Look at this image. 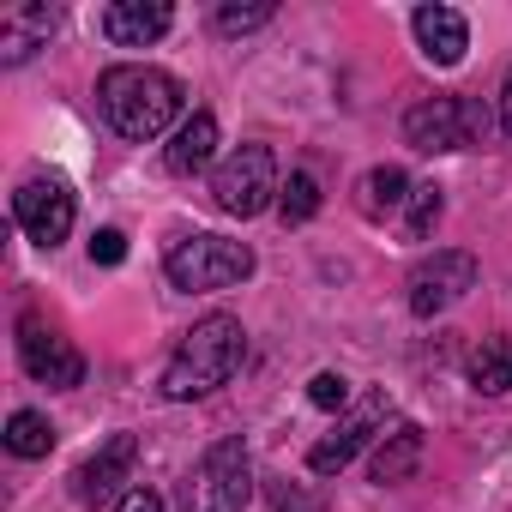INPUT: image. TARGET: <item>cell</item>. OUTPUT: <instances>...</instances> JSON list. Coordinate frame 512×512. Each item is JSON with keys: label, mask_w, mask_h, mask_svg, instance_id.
I'll list each match as a JSON object with an SVG mask.
<instances>
[{"label": "cell", "mask_w": 512, "mask_h": 512, "mask_svg": "<svg viewBox=\"0 0 512 512\" xmlns=\"http://www.w3.org/2000/svg\"><path fill=\"white\" fill-rule=\"evenodd\" d=\"M121 512H163V500H157L151 488H133V494L121 500Z\"/></svg>", "instance_id": "d4e9b609"}, {"label": "cell", "mask_w": 512, "mask_h": 512, "mask_svg": "<svg viewBox=\"0 0 512 512\" xmlns=\"http://www.w3.org/2000/svg\"><path fill=\"white\" fill-rule=\"evenodd\" d=\"M470 290H476V253L440 247V253H428V260L410 272V314L434 320V314H446L452 302H464Z\"/></svg>", "instance_id": "52a82bcc"}, {"label": "cell", "mask_w": 512, "mask_h": 512, "mask_svg": "<svg viewBox=\"0 0 512 512\" xmlns=\"http://www.w3.org/2000/svg\"><path fill=\"white\" fill-rule=\"evenodd\" d=\"M55 31V7L43 0H13V7H0V61L19 67L25 55H37Z\"/></svg>", "instance_id": "7c38bea8"}, {"label": "cell", "mask_w": 512, "mask_h": 512, "mask_svg": "<svg viewBox=\"0 0 512 512\" xmlns=\"http://www.w3.org/2000/svg\"><path fill=\"white\" fill-rule=\"evenodd\" d=\"M434 223H440V187L428 181V187L410 193V205H404V229H410V241H422Z\"/></svg>", "instance_id": "44dd1931"}, {"label": "cell", "mask_w": 512, "mask_h": 512, "mask_svg": "<svg viewBox=\"0 0 512 512\" xmlns=\"http://www.w3.org/2000/svg\"><path fill=\"white\" fill-rule=\"evenodd\" d=\"M163 272H169L175 290H229L253 272V247L229 241V235H187V241L169 247Z\"/></svg>", "instance_id": "277c9868"}, {"label": "cell", "mask_w": 512, "mask_h": 512, "mask_svg": "<svg viewBox=\"0 0 512 512\" xmlns=\"http://www.w3.org/2000/svg\"><path fill=\"white\" fill-rule=\"evenodd\" d=\"M416 43L434 67H458L464 49H470V25L452 7H416Z\"/></svg>", "instance_id": "5bb4252c"}, {"label": "cell", "mask_w": 512, "mask_h": 512, "mask_svg": "<svg viewBox=\"0 0 512 512\" xmlns=\"http://www.w3.org/2000/svg\"><path fill=\"white\" fill-rule=\"evenodd\" d=\"M7 452H13V458H49V452H55V428H49V416H37V410H13V422H7Z\"/></svg>", "instance_id": "d6986e66"}, {"label": "cell", "mask_w": 512, "mask_h": 512, "mask_svg": "<svg viewBox=\"0 0 512 512\" xmlns=\"http://www.w3.org/2000/svg\"><path fill=\"white\" fill-rule=\"evenodd\" d=\"M91 260H97V266H121V260H127V235H121V229H97V235H91Z\"/></svg>", "instance_id": "cb8c5ba5"}, {"label": "cell", "mask_w": 512, "mask_h": 512, "mask_svg": "<svg viewBox=\"0 0 512 512\" xmlns=\"http://www.w3.org/2000/svg\"><path fill=\"white\" fill-rule=\"evenodd\" d=\"M470 386L482 398L512 392V338H482V350L470 356Z\"/></svg>", "instance_id": "e0dca14e"}, {"label": "cell", "mask_w": 512, "mask_h": 512, "mask_svg": "<svg viewBox=\"0 0 512 512\" xmlns=\"http://www.w3.org/2000/svg\"><path fill=\"white\" fill-rule=\"evenodd\" d=\"M410 193H416V187H410V175H404V169H392V163L362 175V211H368V217H386V211L410 205Z\"/></svg>", "instance_id": "ac0fdd59"}, {"label": "cell", "mask_w": 512, "mask_h": 512, "mask_svg": "<svg viewBox=\"0 0 512 512\" xmlns=\"http://www.w3.org/2000/svg\"><path fill=\"white\" fill-rule=\"evenodd\" d=\"M266 19H272V7H266V0H253V7H235V0H223V7H217V31H223V37L260 31Z\"/></svg>", "instance_id": "7402d4cb"}, {"label": "cell", "mask_w": 512, "mask_h": 512, "mask_svg": "<svg viewBox=\"0 0 512 512\" xmlns=\"http://www.w3.org/2000/svg\"><path fill=\"white\" fill-rule=\"evenodd\" d=\"M133 458H139V440H133V434H109L103 452H91V458L79 464L73 494H79L85 506H109V500L121 494V482L133 476Z\"/></svg>", "instance_id": "8fae6325"}, {"label": "cell", "mask_w": 512, "mask_h": 512, "mask_svg": "<svg viewBox=\"0 0 512 512\" xmlns=\"http://www.w3.org/2000/svg\"><path fill=\"white\" fill-rule=\"evenodd\" d=\"M272 193H284V187H278V157L266 145L229 151L211 175V199H217L223 217H260L272 205Z\"/></svg>", "instance_id": "5b68a950"}, {"label": "cell", "mask_w": 512, "mask_h": 512, "mask_svg": "<svg viewBox=\"0 0 512 512\" xmlns=\"http://www.w3.org/2000/svg\"><path fill=\"white\" fill-rule=\"evenodd\" d=\"M181 79L163 67H109L97 79V109L121 139H157L175 115H181Z\"/></svg>", "instance_id": "6da1fadb"}, {"label": "cell", "mask_w": 512, "mask_h": 512, "mask_svg": "<svg viewBox=\"0 0 512 512\" xmlns=\"http://www.w3.org/2000/svg\"><path fill=\"white\" fill-rule=\"evenodd\" d=\"M253 494V458L241 440H217L181 482V512H241Z\"/></svg>", "instance_id": "3957f363"}, {"label": "cell", "mask_w": 512, "mask_h": 512, "mask_svg": "<svg viewBox=\"0 0 512 512\" xmlns=\"http://www.w3.org/2000/svg\"><path fill=\"white\" fill-rule=\"evenodd\" d=\"M308 398H314V410H344L350 404V380L344 374H314Z\"/></svg>", "instance_id": "603a6c76"}, {"label": "cell", "mask_w": 512, "mask_h": 512, "mask_svg": "<svg viewBox=\"0 0 512 512\" xmlns=\"http://www.w3.org/2000/svg\"><path fill=\"white\" fill-rule=\"evenodd\" d=\"M488 133V109L476 97H428L404 115V139L416 151H470L476 139Z\"/></svg>", "instance_id": "8992f818"}, {"label": "cell", "mask_w": 512, "mask_h": 512, "mask_svg": "<svg viewBox=\"0 0 512 512\" xmlns=\"http://www.w3.org/2000/svg\"><path fill=\"white\" fill-rule=\"evenodd\" d=\"M500 127H506V139H512V73H506V85H500Z\"/></svg>", "instance_id": "484cf974"}, {"label": "cell", "mask_w": 512, "mask_h": 512, "mask_svg": "<svg viewBox=\"0 0 512 512\" xmlns=\"http://www.w3.org/2000/svg\"><path fill=\"white\" fill-rule=\"evenodd\" d=\"M241 356H247V332H241V320H229V314H205V320L175 344V356H169V368H163V398L187 404V398H205V392L229 386L235 368H241Z\"/></svg>", "instance_id": "7a4b0ae2"}, {"label": "cell", "mask_w": 512, "mask_h": 512, "mask_svg": "<svg viewBox=\"0 0 512 512\" xmlns=\"http://www.w3.org/2000/svg\"><path fill=\"white\" fill-rule=\"evenodd\" d=\"M211 151H217V115H211V109H193V115L175 127L163 163H169V175H199V169L211 163Z\"/></svg>", "instance_id": "9a60e30c"}, {"label": "cell", "mask_w": 512, "mask_h": 512, "mask_svg": "<svg viewBox=\"0 0 512 512\" xmlns=\"http://www.w3.org/2000/svg\"><path fill=\"white\" fill-rule=\"evenodd\" d=\"M278 211H284V223H308V217L320 211V181H314L308 169H296V175L284 181V193H278Z\"/></svg>", "instance_id": "ffe728a7"}, {"label": "cell", "mask_w": 512, "mask_h": 512, "mask_svg": "<svg viewBox=\"0 0 512 512\" xmlns=\"http://www.w3.org/2000/svg\"><path fill=\"white\" fill-rule=\"evenodd\" d=\"M13 217H19V229L37 241V247H61L67 241V229H73V193H67V181H25L19 193H13Z\"/></svg>", "instance_id": "9c48e42d"}, {"label": "cell", "mask_w": 512, "mask_h": 512, "mask_svg": "<svg viewBox=\"0 0 512 512\" xmlns=\"http://www.w3.org/2000/svg\"><path fill=\"white\" fill-rule=\"evenodd\" d=\"M416 464H422V428L416 422H398L392 434H380V446H374V482L380 488H392V482H410L416 476Z\"/></svg>", "instance_id": "2e32d148"}, {"label": "cell", "mask_w": 512, "mask_h": 512, "mask_svg": "<svg viewBox=\"0 0 512 512\" xmlns=\"http://www.w3.org/2000/svg\"><path fill=\"white\" fill-rule=\"evenodd\" d=\"M386 410H392V404H386V392H374L368 404H356V410H350V416H344V422L326 434V440H314V452H308V470H314V476H338V470H344V464H350V458L368 446V434L386 422Z\"/></svg>", "instance_id": "30bf717a"}, {"label": "cell", "mask_w": 512, "mask_h": 512, "mask_svg": "<svg viewBox=\"0 0 512 512\" xmlns=\"http://www.w3.org/2000/svg\"><path fill=\"white\" fill-rule=\"evenodd\" d=\"M169 19H175L169 0H115L103 13V37L115 49H145V43H157L169 31Z\"/></svg>", "instance_id": "4fadbf2b"}, {"label": "cell", "mask_w": 512, "mask_h": 512, "mask_svg": "<svg viewBox=\"0 0 512 512\" xmlns=\"http://www.w3.org/2000/svg\"><path fill=\"white\" fill-rule=\"evenodd\" d=\"M19 362H25L31 380H43V386H55V392L85 386V356H79L73 338H61L43 314H25V320H19Z\"/></svg>", "instance_id": "ba28073f"}]
</instances>
